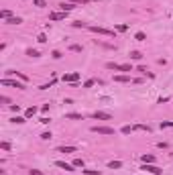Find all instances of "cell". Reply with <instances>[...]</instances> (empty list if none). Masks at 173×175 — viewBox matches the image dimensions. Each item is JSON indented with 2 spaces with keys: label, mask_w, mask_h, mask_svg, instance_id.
Segmentation results:
<instances>
[{
  "label": "cell",
  "mask_w": 173,
  "mask_h": 175,
  "mask_svg": "<svg viewBox=\"0 0 173 175\" xmlns=\"http://www.w3.org/2000/svg\"><path fill=\"white\" fill-rule=\"evenodd\" d=\"M81 173L84 175H100V171L98 169H81Z\"/></svg>",
  "instance_id": "7402d4cb"
},
{
  "label": "cell",
  "mask_w": 173,
  "mask_h": 175,
  "mask_svg": "<svg viewBox=\"0 0 173 175\" xmlns=\"http://www.w3.org/2000/svg\"><path fill=\"white\" fill-rule=\"evenodd\" d=\"M10 122H12V124H23V122H27V118H24V116H14Z\"/></svg>",
  "instance_id": "ffe728a7"
},
{
  "label": "cell",
  "mask_w": 173,
  "mask_h": 175,
  "mask_svg": "<svg viewBox=\"0 0 173 175\" xmlns=\"http://www.w3.org/2000/svg\"><path fill=\"white\" fill-rule=\"evenodd\" d=\"M59 8H61L63 12H69V10H73L75 6H73V2H61V4H59Z\"/></svg>",
  "instance_id": "7c38bea8"
},
{
  "label": "cell",
  "mask_w": 173,
  "mask_h": 175,
  "mask_svg": "<svg viewBox=\"0 0 173 175\" xmlns=\"http://www.w3.org/2000/svg\"><path fill=\"white\" fill-rule=\"evenodd\" d=\"M37 41H39V43H47V35L45 33H41V35L37 37Z\"/></svg>",
  "instance_id": "1f68e13d"
},
{
  "label": "cell",
  "mask_w": 173,
  "mask_h": 175,
  "mask_svg": "<svg viewBox=\"0 0 173 175\" xmlns=\"http://www.w3.org/2000/svg\"><path fill=\"white\" fill-rule=\"evenodd\" d=\"M81 45H69V51H73V53H81Z\"/></svg>",
  "instance_id": "4316f807"
},
{
  "label": "cell",
  "mask_w": 173,
  "mask_h": 175,
  "mask_svg": "<svg viewBox=\"0 0 173 175\" xmlns=\"http://www.w3.org/2000/svg\"><path fill=\"white\" fill-rule=\"evenodd\" d=\"M114 82L116 83H130V82H135L130 75H114Z\"/></svg>",
  "instance_id": "9c48e42d"
},
{
  "label": "cell",
  "mask_w": 173,
  "mask_h": 175,
  "mask_svg": "<svg viewBox=\"0 0 173 175\" xmlns=\"http://www.w3.org/2000/svg\"><path fill=\"white\" fill-rule=\"evenodd\" d=\"M135 39H137V41H145V39H147V35H145L143 31H138L137 35H135Z\"/></svg>",
  "instance_id": "f1b7e54d"
},
{
  "label": "cell",
  "mask_w": 173,
  "mask_h": 175,
  "mask_svg": "<svg viewBox=\"0 0 173 175\" xmlns=\"http://www.w3.org/2000/svg\"><path fill=\"white\" fill-rule=\"evenodd\" d=\"M128 57L135 59V61H138V59L143 57V53H140V51H130V53H128Z\"/></svg>",
  "instance_id": "e0dca14e"
},
{
  "label": "cell",
  "mask_w": 173,
  "mask_h": 175,
  "mask_svg": "<svg viewBox=\"0 0 173 175\" xmlns=\"http://www.w3.org/2000/svg\"><path fill=\"white\" fill-rule=\"evenodd\" d=\"M116 29H118V31H120V33H124V31H126V29H128V24H118V27H116Z\"/></svg>",
  "instance_id": "d590c367"
},
{
  "label": "cell",
  "mask_w": 173,
  "mask_h": 175,
  "mask_svg": "<svg viewBox=\"0 0 173 175\" xmlns=\"http://www.w3.org/2000/svg\"><path fill=\"white\" fill-rule=\"evenodd\" d=\"M51 55H53V59H59V57H61V53H59V51H53Z\"/></svg>",
  "instance_id": "f35d334b"
},
{
  "label": "cell",
  "mask_w": 173,
  "mask_h": 175,
  "mask_svg": "<svg viewBox=\"0 0 173 175\" xmlns=\"http://www.w3.org/2000/svg\"><path fill=\"white\" fill-rule=\"evenodd\" d=\"M0 147H2V151H10V143H8V140H2Z\"/></svg>",
  "instance_id": "83f0119b"
},
{
  "label": "cell",
  "mask_w": 173,
  "mask_h": 175,
  "mask_svg": "<svg viewBox=\"0 0 173 175\" xmlns=\"http://www.w3.org/2000/svg\"><path fill=\"white\" fill-rule=\"evenodd\" d=\"M57 151L65 155V153H75V151H78V147H71V145H61V147H57Z\"/></svg>",
  "instance_id": "30bf717a"
},
{
  "label": "cell",
  "mask_w": 173,
  "mask_h": 175,
  "mask_svg": "<svg viewBox=\"0 0 173 175\" xmlns=\"http://www.w3.org/2000/svg\"><path fill=\"white\" fill-rule=\"evenodd\" d=\"M33 4H35V6H39V8L47 6V2H45V0H33Z\"/></svg>",
  "instance_id": "f546056e"
},
{
  "label": "cell",
  "mask_w": 173,
  "mask_h": 175,
  "mask_svg": "<svg viewBox=\"0 0 173 175\" xmlns=\"http://www.w3.org/2000/svg\"><path fill=\"white\" fill-rule=\"evenodd\" d=\"M73 167H81V169H84V161H81V159H75V161H73Z\"/></svg>",
  "instance_id": "e575fe53"
},
{
  "label": "cell",
  "mask_w": 173,
  "mask_h": 175,
  "mask_svg": "<svg viewBox=\"0 0 173 175\" xmlns=\"http://www.w3.org/2000/svg\"><path fill=\"white\" fill-rule=\"evenodd\" d=\"M73 27H75V29H81V27H86V24H84V23H80V21H78V23H73Z\"/></svg>",
  "instance_id": "ab89813d"
},
{
  "label": "cell",
  "mask_w": 173,
  "mask_h": 175,
  "mask_svg": "<svg viewBox=\"0 0 173 175\" xmlns=\"http://www.w3.org/2000/svg\"><path fill=\"white\" fill-rule=\"evenodd\" d=\"M161 128H173V120H163Z\"/></svg>",
  "instance_id": "484cf974"
},
{
  "label": "cell",
  "mask_w": 173,
  "mask_h": 175,
  "mask_svg": "<svg viewBox=\"0 0 173 175\" xmlns=\"http://www.w3.org/2000/svg\"><path fill=\"white\" fill-rule=\"evenodd\" d=\"M92 132H96V134H114V128L112 126H92Z\"/></svg>",
  "instance_id": "5b68a950"
},
{
  "label": "cell",
  "mask_w": 173,
  "mask_h": 175,
  "mask_svg": "<svg viewBox=\"0 0 173 175\" xmlns=\"http://www.w3.org/2000/svg\"><path fill=\"white\" fill-rule=\"evenodd\" d=\"M51 137H53V134H51L49 130H45V132L41 134V139H43V140H51Z\"/></svg>",
  "instance_id": "4dcf8cb0"
},
{
  "label": "cell",
  "mask_w": 173,
  "mask_h": 175,
  "mask_svg": "<svg viewBox=\"0 0 173 175\" xmlns=\"http://www.w3.org/2000/svg\"><path fill=\"white\" fill-rule=\"evenodd\" d=\"M8 75H16V78H18V80H21V82H29V78H27V75H24V73H21V71H8Z\"/></svg>",
  "instance_id": "4fadbf2b"
},
{
  "label": "cell",
  "mask_w": 173,
  "mask_h": 175,
  "mask_svg": "<svg viewBox=\"0 0 173 175\" xmlns=\"http://www.w3.org/2000/svg\"><path fill=\"white\" fill-rule=\"evenodd\" d=\"M106 69H114V71H132V65L130 63H114V61H108L106 63Z\"/></svg>",
  "instance_id": "6da1fadb"
},
{
  "label": "cell",
  "mask_w": 173,
  "mask_h": 175,
  "mask_svg": "<svg viewBox=\"0 0 173 175\" xmlns=\"http://www.w3.org/2000/svg\"><path fill=\"white\" fill-rule=\"evenodd\" d=\"M140 161H143V163H155V157H153V155H143Z\"/></svg>",
  "instance_id": "ac0fdd59"
},
{
  "label": "cell",
  "mask_w": 173,
  "mask_h": 175,
  "mask_svg": "<svg viewBox=\"0 0 173 175\" xmlns=\"http://www.w3.org/2000/svg\"><path fill=\"white\" fill-rule=\"evenodd\" d=\"M2 86H6V88H18V90H24L27 86L24 82H16V80H10V78H2Z\"/></svg>",
  "instance_id": "7a4b0ae2"
},
{
  "label": "cell",
  "mask_w": 173,
  "mask_h": 175,
  "mask_svg": "<svg viewBox=\"0 0 173 175\" xmlns=\"http://www.w3.org/2000/svg\"><path fill=\"white\" fill-rule=\"evenodd\" d=\"M39 122H43V124H49L51 120H49V118H47V116H43V118H41V120H39Z\"/></svg>",
  "instance_id": "74e56055"
},
{
  "label": "cell",
  "mask_w": 173,
  "mask_h": 175,
  "mask_svg": "<svg viewBox=\"0 0 173 175\" xmlns=\"http://www.w3.org/2000/svg\"><path fill=\"white\" fill-rule=\"evenodd\" d=\"M65 118H69V120H84V116L78 114V112H69V114H65Z\"/></svg>",
  "instance_id": "5bb4252c"
},
{
  "label": "cell",
  "mask_w": 173,
  "mask_h": 175,
  "mask_svg": "<svg viewBox=\"0 0 173 175\" xmlns=\"http://www.w3.org/2000/svg\"><path fill=\"white\" fill-rule=\"evenodd\" d=\"M27 55H29V57H39L41 53H39L37 49H27Z\"/></svg>",
  "instance_id": "d4e9b609"
},
{
  "label": "cell",
  "mask_w": 173,
  "mask_h": 175,
  "mask_svg": "<svg viewBox=\"0 0 173 175\" xmlns=\"http://www.w3.org/2000/svg\"><path fill=\"white\" fill-rule=\"evenodd\" d=\"M55 165H57L59 169H65V171H73V165L65 163V161H55Z\"/></svg>",
  "instance_id": "8fae6325"
},
{
  "label": "cell",
  "mask_w": 173,
  "mask_h": 175,
  "mask_svg": "<svg viewBox=\"0 0 173 175\" xmlns=\"http://www.w3.org/2000/svg\"><path fill=\"white\" fill-rule=\"evenodd\" d=\"M65 16H67V12H63V10L51 12V14H49V21H65Z\"/></svg>",
  "instance_id": "52a82bcc"
},
{
  "label": "cell",
  "mask_w": 173,
  "mask_h": 175,
  "mask_svg": "<svg viewBox=\"0 0 173 175\" xmlns=\"http://www.w3.org/2000/svg\"><path fill=\"white\" fill-rule=\"evenodd\" d=\"M80 80V71H71V73H65L63 75V82L65 83H75Z\"/></svg>",
  "instance_id": "8992f818"
},
{
  "label": "cell",
  "mask_w": 173,
  "mask_h": 175,
  "mask_svg": "<svg viewBox=\"0 0 173 175\" xmlns=\"http://www.w3.org/2000/svg\"><path fill=\"white\" fill-rule=\"evenodd\" d=\"M108 167H110V169H120V167H122V161H110Z\"/></svg>",
  "instance_id": "44dd1931"
},
{
  "label": "cell",
  "mask_w": 173,
  "mask_h": 175,
  "mask_svg": "<svg viewBox=\"0 0 173 175\" xmlns=\"http://www.w3.org/2000/svg\"><path fill=\"white\" fill-rule=\"evenodd\" d=\"M35 114H37V108H35V106H31V108H27V112H24V118H33Z\"/></svg>",
  "instance_id": "9a60e30c"
},
{
  "label": "cell",
  "mask_w": 173,
  "mask_h": 175,
  "mask_svg": "<svg viewBox=\"0 0 173 175\" xmlns=\"http://www.w3.org/2000/svg\"><path fill=\"white\" fill-rule=\"evenodd\" d=\"M132 130H135V126H130V124H126V126H122V130H120V132H122V134H130Z\"/></svg>",
  "instance_id": "cb8c5ba5"
},
{
  "label": "cell",
  "mask_w": 173,
  "mask_h": 175,
  "mask_svg": "<svg viewBox=\"0 0 173 175\" xmlns=\"http://www.w3.org/2000/svg\"><path fill=\"white\" fill-rule=\"evenodd\" d=\"M21 23H23V18H21V16H12V18L6 21V24H21Z\"/></svg>",
  "instance_id": "2e32d148"
},
{
  "label": "cell",
  "mask_w": 173,
  "mask_h": 175,
  "mask_svg": "<svg viewBox=\"0 0 173 175\" xmlns=\"http://www.w3.org/2000/svg\"><path fill=\"white\" fill-rule=\"evenodd\" d=\"M88 31H92V33H98V35H104V37H114V31H110V29H104V27H96V24H90V27H88Z\"/></svg>",
  "instance_id": "3957f363"
},
{
  "label": "cell",
  "mask_w": 173,
  "mask_h": 175,
  "mask_svg": "<svg viewBox=\"0 0 173 175\" xmlns=\"http://www.w3.org/2000/svg\"><path fill=\"white\" fill-rule=\"evenodd\" d=\"M92 116L96 118V120H112V116H110L108 112H102V110H96Z\"/></svg>",
  "instance_id": "ba28073f"
},
{
  "label": "cell",
  "mask_w": 173,
  "mask_h": 175,
  "mask_svg": "<svg viewBox=\"0 0 173 175\" xmlns=\"http://www.w3.org/2000/svg\"><path fill=\"white\" fill-rule=\"evenodd\" d=\"M135 130H145V132H151L149 124H135Z\"/></svg>",
  "instance_id": "d6986e66"
},
{
  "label": "cell",
  "mask_w": 173,
  "mask_h": 175,
  "mask_svg": "<svg viewBox=\"0 0 173 175\" xmlns=\"http://www.w3.org/2000/svg\"><path fill=\"white\" fill-rule=\"evenodd\" d=\"M29 173H31V175H43V173H41V171H39V169H31Z\"/></svg>",
  "instance_id": "8d00e7d4"
},
{
  "label": "cell",
  "mask_w": 173,
  "mask_h": 175,
  "mask_svg": "<svg viewBox=\"0 0 173 175\" xmlns=\"http://www.w3.org/2000/svg\"><path fill=\"white\" fill-rule=\"evenodd\" d=\"M140 169H143V171H149V173H153V175H161L163 173V169H159L157 165H153V163H143Z\"/></svg>",
  "instance_id": "277c9868"
},
{
  "label": "cell",
  "mask_w": 173,
  "mask_h": 175,
  "mask_svg": "<svg viewBox=\"0 0 173 175\" xmlns=\"http://www.w3.org/2000/svg\"><path fill=\"white\" fill-rule=\"evenodd\" d=\"M73 4H81V6H86V4H90V0H71Z\"/></svg>",
  "instance_id": "836d02e7"
},
{
  "label": "cell",
  "mask_w": 173,
  "mask_h": 175,
  "mask_svg": "<svg viewBox=\"0 0 173 175\" xmlns=\"http://www.w3.org/2000/svg\"><path fill=\"white\" fill-rule=\"evenodd\" d=\"M0 16H2L4 21H8V18H12V12H10V10H6V8H4V10L0 12Z\"/></svg>",
  "instance_id": "603a6c76"
},
{
  "label": "cell",
  "mask_w": 173,
  "mask_h": 175,
  "mask_svg": "<svg viewBox=\"0 0 173 175\" xmlns=\"http://www.w3.org/2000/svg\"><path fill=\"white\" fill-rule=\"evenodd\" d=\"M96 82H98V80H88V82L84 83V88L88 90V88H92V86H94V83H96Z\"/></svg>",
  "instance_id": "d6a6232c"
}]
</instances>
